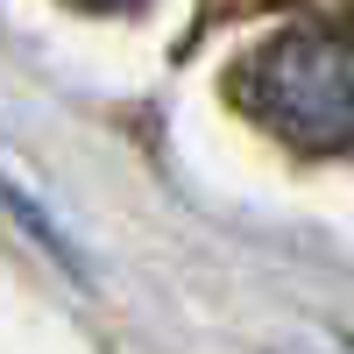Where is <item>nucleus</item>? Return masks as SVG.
<instances>
[{"label":"nucleus","instance_id":"obj_4","mask_svg":"<svg viewBox=\"0 0 354 354\" xmlns=\"http://www.w3.org/2000/svg\"><path fill=\"white\" fill-rule=\"evenodd\" d=\"M347 347H354V333H347Z\"/></svg>","mask_w":354,"mask_h":354},{"label":"nucleus","instance_id":"obj_2","mask_svg":"<svg viewBox=\"0 0 354 354\" xmlns=\"http://www.w3.org/2000/svg\"><path fill=\"white\" fill-rule=\"evenodd\" d=\"M0 198H8V205H15V213H21V227H28V234H36V241H43V248H50L57 262H64V270H71V277H93V270H85V255H78V241H71V234H64V227H57V220L43 213V205H36V198H28V192L15 185V177H8V170H0Z\"/></svg>","mask_w":354,"mask_h":354},{"label":"nucleus","instance_id":"obj_3","mask_svg":"<svg viewBox=\"0 0 354 354\" xmlns=\"http://www.w3.org/2000/svg\"><path fill=\"white\" fill-rule=\"evenodd\" d=\"M85 8H135V0H85Z\"/></svg>","mask_w":354,"mask_h":354},{"label":"nucleus","instance_id":"obj_1","mask_svg":"<svg viewBox=\"0 0 354 354\" xmlns=\"http://www.w3.org/2000/svg\"><path fill=\"white\" fill-rule=\"evenodd\" d=\"M241 93L298 149H354V43L277 36L241 71Z\"/></svg>","mask_w":354,"mask_h":354}]
</instances>
